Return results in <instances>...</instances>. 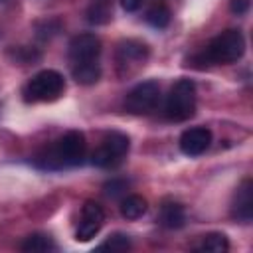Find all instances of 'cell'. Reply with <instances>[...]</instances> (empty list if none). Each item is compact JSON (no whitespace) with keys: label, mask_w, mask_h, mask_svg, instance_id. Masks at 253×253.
<instances>
[{"label":"cell","mask_w":253,"mask_h":253,"mask_svg":"<svg viewBox=\"0 0 253 253\" xmlns=\"http://www.w3.org/2000/svg\"><path fill=\"white\" fill-rule=\"evenodd\" d=\"M170 18H172V12L166 4H154L146 12V22L156 30H164L170 24Z\"/></svg>","instance_id":"ac0fdd59"},{"label":"cell","mask_w":253,"mask_h":253,"mask_svg":"<svg viewBox=\"0 0 253 253\" xmlns=\"http://www.w3.org/2000/svg\"><path fill=\"white\" fill-rule=\"evenodd\" d=\"M71 75L79 85H95L101 79V67L97 61H83V63H73Z\"/></svg>","instance_id":"4fadbf2b"},{"label":"cell","mask_w":253,"mask_h":253,"mask_svg":"<svg viewBox=\"0 0 253 253\" xmlns=\"http://www.w3.org/2000/svg\"><path fill=\"white\" fill-rule=\"evenodd\" d=\"M103 221H105V211L103 208L97 204V202H85L83 208H81V221H79V227L75 231V239L85 243V241H91L99 229L103 227Z\"/></svg>","instance_id":"ba28073f"},{"label":"cell","mask_w":253,"mask_h":253,"mask_svg":"<svg viewBox=\"0 0 253 253\" xmlns=\"http://www.w3.org/2000/svg\"><path fill=\"white\" fill-rule=\"evenodd\" d=\"M111 14H113L111 0H93L87 10V20L91 24H107L111 20Z\"/></svg>","instance_id":"e0dca14e"},{"label":"cell","mask_w":253,"mask_h":253,"mask_svg":"<svg viewBox=\"0 0 253 253\" xmlns=\"http://www.w3.org/2000/svg\"><path fill=\"white\" fill-rule=\"evenodd\" d=\"M150 49L138 40H123L117 45V69L121 75H130L146 63Z\"/></svg>","instance_id":"52a82bcc"},{"label":"cell","mask_w":253,"mask_h":253,"mask_svg":"<svg viewBox=\"0 0 253 253\" xmlns=\"http://www.w3.org/2000/svg\"><path fill=\"white\" fill-rule=\"evenodd\" d=\"M198 249L204 253H225L229 249V239L223 233L213 231V233H208L202 237V243Z\"/></svg>","instance_id":"2e32d148"},{"label":"cell","mask_w":253,"mask_h":253,"mask_svg":"<svg viewBox=\"0 0 253 253\" xmlns=\"http://www.w3.org/2000/svg\"><path fill=\"white\" fill-rule=\"evenodd\" d=\"M40 51L38 49H34V47H12L10 51H8V57L12 59V61H16V63H22V65H26V63H34V61H38L40 59Z\"/></svg>","instance_id":"ffe728a7"},{"label":"cell","mask_w":253,"mask_h":253,"mask_svg":"<svg viewBox=\"0 0 253 253\" xmlns=\"http://www.w3.org/2000/svg\"><path fill=\"white\" fill-rule=\"evenodd\" d=\"M194 113H196V85L190 79H180L172 85L166 97L164 115L174 123H182L194 117Z\"/></svg>","instance_id":"3957f363"},{"label":"cell","mask_w":253,"mask_h":253,"mask_svg":"<svg viewBox=\"0 0 253 253\" xmlns=\"http://www.w3.org/2000/svg\"><path fill=\"white\" fill-rule=\"evenodd\" d=\"M180 150L186 156H200L211 144V130L206 126H194L182 132L180 136Z\"/></svg>","instance_id":"30bf717a"},{"label":"cell","mask_w":253,"mask_h":253,"mask_svg":"<svg viewBox=\"0 0 253 253\" xmlns=\"http://www.w3.org/2000/svg\"><path fill=\"white\" fill-rule=\"evenodd\" d=\"M85 152H87L85 134L79 132V130H69L59 140H55V144L45 148L36 160L42 168L57 170V168H63V166L81 164L83 158H85Z\"/></svg>","instance_id":"6da1fadb"},{"label":"cell","mask_w":253,"mask_h":253,"mask_svg":"<svg viewBox=\"0 0 253 253\" xmlns=\"http://www.w3.org/2000/svg\"><path fill=\"white\" fill-rule=\"evenodd\" d=\"M20 249L24 253H47V251H53L55 249V243L45 233H32V235H28L22 241Z\"/></svg>","instance_id":"5bb4252c"},{"label":"cell","mask_w":253,"mask_h":253,"mask_svg":"<svg viewBox=\"0 0 253 253\" xmlns=\"http://www.w3.org/2000/svg\"><path fill=\"white\" fill-rule=\"evenodd\" d=\"M59 30H61L59 20H55V18H51V20H43V22L38 24V38H42V40H49V38H53Z\"/></svg>","instance_id":"44dd1931"},{"label":"cell","mask_w":253,"mask_h":253,"mask_svg":"<svg viewBox=\"0 0 253 253\" xmlns=\"http://www.w3.org/2000/svg\"><path fill=\"white\" fill-rule=\"evenodd\" d=\"M101 55V40L95 34H77L69 42V59L73 63L97 61Z\"/></svg>","instance_id":"9c48e42d"},{"label":"cell","mask_w":253,"mask_h":253,"mask_svg":"<svg viewBox=\"0 0 253 253\" xmlns=\"http://www.w3.org/2000/svg\"><path fill=\"white\" fill-rule=\"evenodd\" d=\"M103 188H105V194H107L109 198H117V196H121V194H125V192H126L128 182H126V180H123V178H115V180H109Z\"/></svg>","instance_id":"7402d4cb"},{"label":"cell","mask_w":253,"mask_h":253,"mask_svg":"<svg viewBox=\"0 0 253 253\" xmlns=\"http://www.w3.org/2000/svg\"><path fill=\"white\" fill-rule=\"evenodd\" d=\"M126 152H128V136L119 130H111L105 134L103 144L91 154V162L99 168H115L117 164L123 162Z\"/></svg>","instance_id":"5b68a950"},{"label":"cell","mask_w":253,"mask_h":253,"mask_svg":"<svg viewBox=\"0 0 253 253\" xmlns=\"http://www.w3.org/2000/svg\"><path fill=\"white\" fill-rule=\"evenodd\" d=\"M245 53V38L239 30H225L215 36L202 51V61L210 63H235Z\"/></svg>","instance_id":"7a4b0ae2"},{"label":"cell","mask_w":253,"mask_h":253,"mask_svg":"<svg viewBox=\"0 0 253 253\" xmlns=\"http://www.w3.org/2000/svg\"><path fill=\"white\" fill-rule=\"evenodd\" d=\"M146 208H148L146 200L142 196H138V194H130V196H126L121 202V213L126 219H138V217H142L146 213Z\"/></svg>","instance_id":"9a60e30c"},{"label":"cell","mask_w":253,"mask_h":253,"mask_svg":"<svg viewBox=\"0 0 253 253\" xmlns=\"http://www.w3.org/2000/svg\"><path fill=\"white\" fill-rule=\"evenodd\" d=\"M65 89V79L55 69H43L36 73L24 87V99L30 103H49L59 99Z\"/></svg>","instance_id":"277c9868"},{"label":"cell","mask_w":253,"mask_h":253,"mask_svg":"<svg viewBox=\"0 0 253 253\" xmlns=\"http://www.w3.org/2000/svg\"><path fill=\"white\" fill-rule=\"evenodd\" d=\"M158 221L166 229H178L186 223V210L178 202H164L160 208Z\"/></svg>","instance_id":"7c38bea8"},{"label":"cell","mask_w":253,"mask_h":253,"mask_svg":"<svg viewBox=\"0 0 253 253\" xmlns=\"http://www.w3.org/2000/svg\"><path fill=\"white\" fill-rule=\"evenodd\" d=\"M99 249H107V251H113V253H123V251L130 249V239L125 233H113V235H109V239H105L99 245Z\"/></svg>","instance_id":"d6986e66"},{"label":"cell","mask_w":253,"mask_h":253,"mask_svg":"<svg viewBox=\"0 0 253 253\" xmlns=\"http://www.w3.org/2000/svg\"><path fill=\"white\" fill-rule=\"evenodd\" d=\"M160 99V85L154 79L134 85L125 97V109L132 115H146L154 111Z\"/></svg>","instance_id":"8992f818"},{"label":"cell","mask_w":253,"mask_h":253,"mask_svg":"<svg viewBox=\"0 0 253 253\" xmlns=\"http://www.w3.org/2000/svg\"><path fill=\"white\" fill-rule=\"evenodd\" d=\"M249 6H251V0H229V10L237 16L245 14L249 10Z\"/></svg>","instance_id":"603a6c76"},{"label":"cell","mask_w":253,"mask_h":253,"mask_svg":"<svg viewBox=\"0 0 253 253\" xmlns=\"http://www.w3.org/2000/svg\"><path fill=\"white\" fill-rule=\"evenodd\" d=\"M231 215L243 223H249L253 219V182L247 178L243 180L233 196L231 204Z\"/></svg>","instance_id":"8fae6325"},{"label":"cell","mask_w":253,"mask_h":253,"mask_svg":"<svg viewBox=\"0 0 253 253\" xmlns=\"http://www.w3.org/2000/svg\"><path fill=\"white\" fill-rule=\"evenodd\" d=\"M140 4H142V0H121L123 10H126V12H136L140 8Z\"/></svg>","instance_id":"cb8c5ba5"}]
</instances>
